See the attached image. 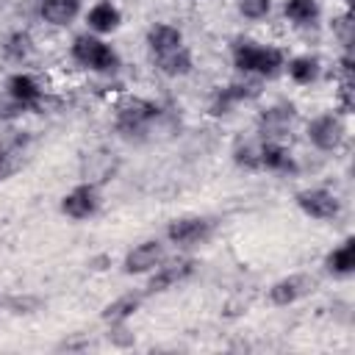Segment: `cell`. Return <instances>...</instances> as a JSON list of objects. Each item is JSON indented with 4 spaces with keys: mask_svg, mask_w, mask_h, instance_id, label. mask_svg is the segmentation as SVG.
Returning a JSON list of instances; mask_svg holds the SVG:
<instances>
[{
    "mask_svg": "<svg viewBox=\"0 0 355 355\" xmlns=\"http://www.w3.org/2000/svg\"><path fill=\"white\" fill-rule=\"evenodd\" d=\"M161 116V105L139 97V94H122L114 103V125L125 139L147 133V128Z\"/></svg>",
    "mask_w": 355,
    "mask_h": 355,
    "instance_id": "cell-3",
    "label": "cell"
},
{
    "mask_svg": "<svg viewBox=\"0 0 355 355\" xmlns=\"http://www.w3.org/2000/svg\"><path fill=\"white\" fill-rule=\"evenodd\" d=\"M108 263H111V255H97V258H92V261H89V266H92V269H105Z\"/></svg>",
    "mask_w": 355,
    "mask_h": 355,
    "instance_id": "cell-31",
    "label": "cell"
},
{
    "mask_svg": "<svg viewBox=\"0 0 355 355\" xmlns=\"http://www.w3.org/2000/svg\"><path fill=\"white\" fill-rule=\"evenodd\" d=\"M308 291H313V277L308 275H288L269 286V302L277 308H288L297 300H302Z\"/></svg>",
    "mask_w": 355,
    "mask_h": 355,
    "instance_id": "cell-11",
    "label": "cell"
},
{
    "mask_svg": "<svg viewBox=\"0 0 355 355\" xmlns=\"http://www.w3.org/2000/svg\"><path fill=\"white\" fill-rule=\"evenodd\" d=\"M333 33H336V39L341 42V47H344L347 53H352V42H355V22H352V14H349V11H344L341 17H336V19H333Z\"/></svg>",
    "mask_w": 355,
    "mask_h": 355,
    "instance_id": "cell-24",
    "label": "cell"
},
{
    "mask_svg": "<svg viewBox=\"0 0 355 355\" xmlns=\"http://www.w3.org/2000/svg\"><path fill=\"white\" fill-rule=\"evenodd\" d=\"M297 208L311 216V219H319V222H330L341 214V200L330 191V189H322V186H311V189H302L297 191Z\"/></svg>",
    "mask_w": 355,
    "mask_h": 355,
    "instance_id": "cell-5",
    "label": "cell"
},
{
    "mask_svg": "<svg viewBox=\"0 0 355 355\" xmlns=\"http://www.w3.org/2000/svg\"><path fill=\"white\" fill-rule=\"evenodd\" d=\"M33 36L28 33V31H14L8 39H6V44H3V53H6V58H11V61H17V64H22V61H28L31 55H33Z\"/></svg>",
    "mask_w": 355,
    "mask_h": 355,
    "instance_id": "cell-22",
    "label": "cell"
},
{
    "mask_svg": "<svg viewBox=\"0 0 355 355\" xmlns=\"http://www.w3.org/2000/svg\"><path fill=\"white\" fill-rule=\"evenodd\" d=\"M283 69L288 72V78L297 86H311L319 78V72H322V61L316 55H311V53H300V55H291L283 64Z\"/></svg>",
    "mask_w": 355,
    "mask_h": 355,
    "instance_id": "cell-17",
    "label": "cell"
},
{
    "mask_svg": "<svg viewBox=\"0 0 355 355\" xmlns=\"http://www.w3.org/2000/svg\"><path fill=\"white\" fill-rule=\"evenodd\" d=\"M355 80H338V89H336V97H338V111L341 114H352L355 108Z\"/></svg>",
    "mask_w": 355,
    "mask_h": 355,
    "instance_id": "cell-29",
    "label": "cell"
},
{
    "mask_svg": "<svg viewBox=\"0 0 355 355\" xmlns=\"http://www.w3.org/2000/svg\"><path fill=\"white\" fill-rule=\"evenodd\" d=\"M230 58L239 75H258V78H275L283 64H286V53L275 44H261L252 39H236L230 44Z\"/></svg>",
    "mask_w": 355,
    "mask_h": 355,
    "instance_id": "cell-1",
    "label": "cell"
},
{
    "mask_svg": "<svg viewBox=\"0 0 355 355\" xmlns=\"http://www.w3.org/2000/svg\"><path fill=\"white\" fill-rule=\"evenodd\" d=\"M28 111V105L25 103H19L17 97H11L6 89L0 92V119L3 122H11V119H19L22 114Z\"/></svg>",
    "mask_w": 355,
    "mask_h": 355,
    "instance_id": "cell-27",
    "label": "cell"
},
{
    "mask_svg": "<svg viewBox=\"0 0 355 355\" xmlns=\"http://www.w3.org/2000/svg\"><path fill=\"white\" fill-rule=\"evenodd\" d=\"M164 258H166L164 244H161L158 239H147V241L136 244L133 250H128V255L122 258V272H125V275H147V272H153Z\"/></svg>",
    "mask_w": 355,
    "mask_h": 355,
    "instance_id": "cell-10",
    "label": "cell"
},
{
    "mask_svg": "<svg viewBox=\"0 0 355 355\" xmlns=\"http://www.w3.org/2000/svg\"><path fill=\"white\" fill-rule=\"evenodd\" d=\"M258 147L261 144H255V141H236V147H233V164L236 166H241V169H261V164H258Z\"/></svg>",
    "mask_w": 355,
    "mask_h": 355,
    "instance_id": "cell-23",
    "label": "cell"
},
{
    "mask_svg": "<svg viewBox=\"0 0 355 355\" xmlns=\"http://www.w3.org/2000/svg\"><path fill=\"white\" fill-rule=\"evenodd\" d=\"M147 47L153 55L178 50V47H183V31L172 22H153L147 28Z\"/></svg>",
    "mask_w": 355,
    "mask_h": 355,
    "instance_id": "cell-15",
    "label": "cell"
},
{
    "mask_svg": "<svg viewBox=\"0 0 355 355\" xmlns=\"http://www.w3.org/2000/svg\"><path fill=\"white\" fill-rule=\"evenodd\" d=\"M69 55L78 67L89 69V72H97V75H114L122 61H119V53L105 42L100 39L97 33H78L69 44Z\"/></svg>",
    "mask_w": 355,
    "mask_h": 355,
    "instance_id": "cell-2",
    "label": "cell"
},
{
    "mask_svg": "<svg viewBox=\"0 0 355 355\" xmlns=\"http://www.w3.org/2000/svg\"><path fill=\"white\" fill-rule=\"evenodd\" d=\"M141 294H133V291H128V294H119L116 300H111L105 308H103V322H108V324H122V322H128V319H133L136 313H139V308H141Z\"/></svg>",
    "mask_w": 355,
    "mask_h": 355,
    "instance_id": "cell-19",
    "label": "cell"
},
{
    "mask_svg": "<svg viewBox=\"0 0 355 355\" xmlns=\"http://www.w3.org/2000/svg\"><path fill=\"white\" fill-rule=\"evenodd\" d=\"M324 269L336 277H349L355 272V239L352 236L324 255Z\"/></svg>",
    "mask_w": 355,
    "mask_h": 355,
    "instance_id": "cell-18",
    "label": "cell"
},
{
    "mask_svg": "<svg viewBox=\"0 0 355 355\" xmlns=\"http://www.w3.org/2000/svg\"><path fill=\"white\" fill-rule=\"evenodd\" d=\"M61 214L67 219H75V222H83V219H92L97 211H100V191H97V183L86 180V183H78L72 186L64 197H61Z\"/></svg>",
    "mask_w": 355,
    "mask_h": 355,
    "instance_id": "cell-4",
    "label": "cell"
},
{
    "mask_svg": "<svg viewBox=\"0 0 355 355\" xmlns=\"http://www.w3.org/2000/svg\"><path fill=\"white\" fill-rule=\"evenodd\" d=\"M6 92H8L11 97H17L19 103H25L28 111H33V108L44 100V89H42V83H39L31 72H14V75H8V80H6Z\"/></svg>",
    "mask_w": 355,
    "mask_h": 355,
    "instance_id": "cell-14",
    "label": "cell"
},
{
    "mask_svg": "<svg viewBox=\"0 0 355 355\" xmlns=\"http://www.w3.org/2000/svg\"><path fill=\"white\" fill-rule=\"evenodd\" d=\"M294 119H297L294 103L280 100V103H275V105H269L258 114V133H261L263 141H283L288 136Z\"/></svg>",
    "mask_w": 355,
    "mask_h": 355,
    "instance_id": "cell-6",
    "label": "cell"
},
{
    "mask_svg": "<svg viewBox=\"0 0 355 355\" xmlns=\"http://www.w3.org/2000/svg\"><path fill=\"white\" fill-rule=\"evenodd\" d=\"M211 230H214V222L205 216H180L166 225V241L180 250H189V247L208 241Z\"/></svg>",
    "mask_w": 355,
    "mask_h": 355,
    "instance_id": "cell-7",
    "label": "cell"
},
{
    "mask_svg": "<svg viewBox=\"0 0 355 355\" xmlns=\"http://www.w3.org/2000/svg\"><path fill=\"white\" fill-rule=\"evenodd\" d=\"M108 338L116 344V347H130L133 341H136V336L125 327V322L122 324H111V333H108Z\"/></svg>",
    "mask_w": 355,
    "mask_h": 355,
    "instance_id": "cell-30",
    "label": "cell"
},
{
    "mask_svg": "<svg viewBox=\"0 0 355 355\" xmlns=\"http://www.w3.org/2000/svg\"><path fill=\"white\" fill-rule=\"evenodd\" d=\"M344 136H347V125L338 114H319L308 122V139L316 150L333 153L344 144Z\"/></svg>",
    "mask_w": 355,
    "mask_h": 355,
    "instance_id": "cell-8",
    "label": "cell"
},
{
    "mask_svg": "<svg viewBox=\"0 0 355 355\" xmlns=\"http://www.w3.org/2000/svg\"><path fill=\"white\" fill-rule=\"evenodd\" d=\"M283 17L297 28H308L319 19V3L316 0H286Z\"/></svg>",
    "mask_w": 355,
    "mask_h": 355,
    "instance_id": "cell-21",
    "label": "cell"
},
{
    "mask_svg": "<svg viewBox=\"0 0 355 355\" xmlns=\"http://www.w3.org/2000/svg\"><path fill=\"white\" fill-rule=\"evenodd\" d=\"M258 164H261V169L277 172V175H294L297 172V161L283 141H261Z\"/></svg>",
    "mask_w": 355,
    "mask_h": 355,
    "instance_id": "cell-13",
    "label": "cell"
},
{
    "mask_svg": "<svg viewBox=\"0 0 355 355\" xmlns=\"http://www.w3.org/2000/svg\"><path fill=\"white\" fill-rule=\"evenodd\" d=\"M153 64H155V69H158L161 75H166V78H186V75H191V69H194V55H191V50L183 44V47H178V50L153 55Z\"/></svg>",
    "mask_w": 355,
    "mask_h": 355,
    "instance_id": "cell-16",
    "label": "cell"
},
{
    "mask_svg": "<svg viewBox=\"0 0 355 355\" xmlns=\"http://www.w3.org/2000/svg\"><path fill=\"white\" fill-rule=\"evenodd\" d=\"M39 14L44 22H50L55 28H67L80 14V0H42Z\"/></svg>",
    "mask_w": 355,
    "mask_h": 355,
    "instance_id": "cell-20",
    "label": "cell"
},
{
    "mask_svg": "<svg viewBox=\"0 0 355 355\" xmlns=\"http://www.w3.org/2000/svg\"><path fill=\"white\" fill-rule=\"evenodd\" d=\"M19 144H25V136H19L14 144H0V180H6L14 172V155H17Z\"/></svg>",
    "mask_w": 355,
    "mask_h": 355,
    "instance_id": "cell-28",
    "label": "cell"
},
{
    "mask_svg": "<svg viewBox=\"0 0 355 355\" xmlns=\"http://www.w3.org/2000/svg\"><path fill=\"white\" fill-rule=\"evenodd\" d=\"M122 25V11L116 3L111 0H97L89 11H86V28L89 33H97V36H108L114 31H119Z\"/></svg>",
    "mask_w": 355,
    "mask_h": 355,
    "instance_id": "cell-12",
    "label": "cell"
},
{
    "mask_svg": "<svg viewBox=\"0 0 355 355\" xmlns=\"http://www.w3.org/2000/svg\"><path fill=\"white\" fill-rule=\"evenodd\" d=\"M236 8H239V14H241L244 19L258 22V19H266V17H269L272 0H236Z\"/></svg>",
    "mask_w": 355,
    "mask_h": 355,
    "instance_id": "cell-26",
    "label": "cell"
},
{
    "mask_svg": "<svg viewBox=\"0 0 355 355\" xmlns=\"http://www.w3.org/2000/svg\"><path fill=\"white\" fill-rule=\"evenodd\" d=\"M194 269H197V261H194V258H175V261H169V263L161 261V263L153 269L150 280H147V294H164V291L175 288L178 283L189 280V277L194 275Z\"/></svg>",
    "mask_w": 355,
    "mask_h": 355,
    "instance_id": "cell-9",
    "label": "cell"
},
{
    "mask_svg": "<svg viewBox=\"0 0 355 355\" xmlns=\"http://www.w3.org/2000/svg\"><path fill=\"white\" fill-rule=\"evenodd\" d=\"M233 105H239V103H236V97L230 94V89H227V86H219V89L211 94L208 114H211V116H225V114L233 111Z\"/></svg>",
    "mask_w": 355,
    "mask_h": 355,
    "instance_id": "cell-25",
    "label": "cell"
}]
</instances>
